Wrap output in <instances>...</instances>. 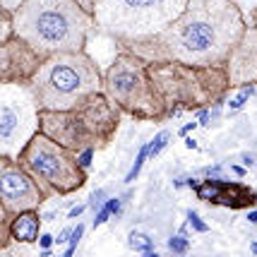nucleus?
<instances>
[{"instance_id": "f257e3e1", "label": "nucleus", "mask_w": 257, "mask_h": 257, "mask_svg": "<svg viewBox=\"0 0 257 257\" xmlns=\"http://www.w3.org/2000/svg\"><path fill=\"white\" fill-rule=\"evenodd\" d=\"M245 24V15L233 0H190L178 20L157 36L115 46L147 63L226 67Z\"/></svg>"}, {"instance_id": "f03ea898", "label": "nucleus", "mask_w": 257, "mask_h": 257, "mask_svg": "<svg viewBox=\"0 0 257 257\" xmlns=\"http://www.w3.org/2000/svg\"><path fill=\"white\" fill-rule=\"evenodd\" d=\"M12 29L41 58L84 53L96 32L94 17L75 0H24L12 15Z\"/></svg>"}, {"instance_id": "7ed1b4c3", "label": "nucleus", "mask_w": 257, "mask_h": 257, "mask_svg": "<svg viewBox=\"0 0 257 257\" xmlns=\"http://www.w3.org/2000/svg\"><path fill=\"white\" fill-rule=\"evenodd\" d=\"M120 120L123 111L106 96V91L91 94L67 111L39 113L41 133L72 154H82L84 149H106L120 130Z\"/></svg>"}, {"instance_id": "20e7f679", "label": "nucleus", "mask_w": 257, "mask_h": 257, "mask_svg": "<svg viewBox=\"0 0 257 257\" xmlns=\"http://www.w3.org/2000/svg\"><path fill=\"white\" fill-rule=\"evenodd\" d=\"M24 87L39 111H67L91 94L103 91V72L87 51L60 53L46 58Z\"/></svg>"}, {"instance_id": "39448f33", "label": "nucleus", "mask_w": 257, "mask_h": 257, "mask_svg": "<svg viewBox=\"0 0 257 257\" xmlns=\"http://www.w3.org/2000/svg\"><path fill=\"white\" fill-rule=\"evenodd\" d=\"M149 79L164 106V120L178 113L214 106L231 91L226 67H197L183 63H149Z\"/></svg>"}, {"instance_id": "423d86ee", "label": "nucleus", "mask_w": 257, "mask_h": 257, "mask_svg": "<svg viewBox=\"0 0 257 257\" xmlns=\"http://www.w3.org/2000/svg\"><path fill=\"white\" fill-rule=\"evenodd\" d=\"M190 0H96L94 27L115 44L157 36L178 20Z\"/></svg>"}, {"instance_id": "0eeeda50", "label": "nucleus", "mask_w": 257, "mask_h": 257, "mask_svg": "<svg viewBox=\"0 0 257 257\" xmlns=\"http://www.w3.org/2000/svg\"><path fill=\"white\" fill-rule=\"evenodd\" d=\"M103 91L130 118L164 120V106L149 79V63L130 51L118 48L113 63L103 70Z\"/></svg>"}, {"instance_id": "6e6552de", "label": "nucleus", "mask_w": 257, "mask_h": 257, "mask_svg": "<svg viewBox=\"0 0 257 257\" xmlns=\"http://www.w3.org/2000/svg\"><path fill=\"white\" fill-rule=\"evenodd\" d=\"M20 166L32 173L41 190L53 197V195H72L82 190L89 180V171L79 166L77 154L58 145L41 130L29 140V145L22 149L17 157Z\"/></svg>"}, {"instance_id": "1a4fd4ad", "label": "nucleus", "mask_w": 257, "mask_h": 257, "mask_svg": "<svg viewBox=\"0 0 257 257\" xmlns=\"http://www.w3.org/2000/svg\"><path fill=\"white\" fill-rule=\"evenodd\" d=\"M39 108L22 84H0V157L17 159L39 133Z\"/></svg>"}, {"instance_id": "9d476101", "label": "nucleus", "mask_w": 257, "mask_h": 257, "mask_svg": "<svg viewBox=\"0 0 257 257\" xmlns=\"http://www.w3.org/2000/svg\"><path fill=\"white\" fill-rule=\"evenodd\" d=\"M48 195L41 190L32 173L20 166L17 159L0 157V224H3V243L8 235L10 221L22 212H34L39 209Z\"/></svg>"}, {"instance_id": "9b49d317", "label": "nucleus", "mask_w": 257, "mask_h": 257, "mask_svg": "<svg viewBox=\"0 0 257 257\" xmlns=\"http://www.w3.org/2000/svg\"><path fill=\"white\" fill-rule=\"evenodd\" d=\"M46 58H41L20 36H10L0 44V84H27L39 72Z\"/></svg>"}, {"instance_id": "f8f14e48", "label": "nucleus", "mask_w": 257, "mask_h": 257, "mask_svg": "<svg viewBox=\"0 0 257 257\" xmlns=\"http://www.w3.org/2000/svg\"><path fill=\"white\" fill-rule=\"evenodd\" d=\"M245 20L247 24L245 32H243V39L235 46L233 56L226 65L231 91L240 89L245 84H257V8Z\"/></svg>"}, {"instance_id": "ddd939ff", "label": "nucleus", "mask_w": 257, "mask_h": 257, "mask_svg": "<svg viewBox=\"0 0 257 257\" xmlns=\"http://www.w3.org/2000/svg\"><path fill=\"white\" fill-rule=\"evenodd\" d=\"M192 192L200 200L226 207V209H233V212L257 207V190L245 185V183H238V180L233 183V180L224 178H204L192 188Z\"/></svg>"}, {"instance_id": "4468645a", "label": "nucleus", "mask_w": 257, "mask_h": 257, "mask_svg": "<svg viewBox=\"0 0 257 257\" xmlns=\"http://www.w3.org/2000/svg\"><path fill=\"white\" fill-rule=\"evenodd\" d=\"M39 233H41V216H39L36 209L17 214L8 226V235L17 243H36L41 238Z\"/></svg>"}, {"instance_id": "2eb2a0df", "label": "nucleus", "mask_w": 257, "mask_h": 257, "mask_svg": "<svg viewBox=\"0 0 257 257\" xmlns=\"http://www.w3.org/2000/svg\"><path fill=\"white\" fill-rule=\"evenodd\" d=\"M120 204H123V202L118 200V197H111V200L103 202V207H101L99 212H96L94 226H103V224H106V221H108V219L113 216V214H120V209H123Z\"/></svg>"}, {"instance_id": "dca6fc26", "label": "nucleus", "mask_w": 257, "mask_h": 257, "mask_svg": "<svg viewBox=\"0 0 257 257\" xmlns=\"http://www.w3.org/2000/svg\"><path fill=\"white\" fill-rule=\"evenodd\" d=\"M147 159H152V147H149V142L140 147V152H137V159H135L133 168H130V171H127V176H125V183H133V180L140 176V171H142V166H145Z\"/></svg>"}, {"instance_id": "f3484780", "label": "nucleus", "mask_w": 257, "mask_h": 257, "mask_svg": "<svg viewBox=\"0 0 257 257\" xmlns=\"http://www.w3.org/2000/svg\"><path fill=\"white\" fill-rule=\"evenodd\" d=\"M127 245L133 250H137V252H154V245H152L149 235H145L142 231H133L127 235Z\"/></svg>"}, {"instance_id": "a211bd4d", "label": "nucleus", "mask_w": 257, "mask_h": 257, "mask_svg": "<svg viewBox=\"0 0 257 257\" xmlns=\"http://www.w3.org/2000/svg\"><path fill=\"white\" fill-rule=\"evenodd\" d=\"M255 91H257V84H245V87H240V89H238V94L228 101V108H231V111H240V108L245 106V101L250 99Z\"/></svg>"}, {"instance_id": "6ab92c4d", "label": "nucleus", "mask_w": 257, "mask_h": 257, "mask_svg": "<svg viewBox=\"0 0 257 257\" xmlns=\"http://www.w3.org/2000/svg\"><path fill=\"white\" fill-rule=\"evenodd\" d=\"M168 140H171V133H168V130H161V133H157V137L149 142V147H152V159L159 157V154L166 149V147H168Z\"/></svg>"}, {"instance_id": "aec40b11", "label": "nucleus", "mask_w": 257, "mask_h": 257, "mask_svg": "<svg viewBox=\"0 0 257 257\" xmlns=\"http://www.w3.org/2000/svg\"><path fill=\"white\" fill-rule=\"evenodd\" d=\"M188 247H190V243H188V238L185 235H173L171 240H168V250L171 252H176V255H185L188 252Z\"/></svg>"}, {"instance_id": "412c9836", "label": "nucleus", "mask_w": 257, "mask_h": 257, "mask_svg": "<svg viewBox=\"0 0 257 257\" xmlns=\"http://www.w3.org/2000/svg\"><path fill=\"white\" fill-rule=\"evenodd\" d=\"M24 5V0H0V12L3 15H15Z\"/></svg>"}, {"instance_id": "4be33fe9", "label": "nucleus", "mask_w": 257, "mask_h": 257, "mask_svg": "<svg viewBox=\"0 0 257 257\" xmlns=\"http://www.w3.org/2000/svg\"><path fill=\"white\" fill-rule=\"evenodd\" d=\"M188 224H190L192 228L197 231V233H207V231H209V226L204 224V221H202V219L195 212H188Z\"/></svg>"}, {"instance_id": "5701e85b", "label": "nucleus", "mask_w": 257, "mask_h": 257, "mask_svg": "<svg viewBox=\"0 0 257 257\" xmlns=\"http://www.w3.org/2000/svg\"><path fill=\"white\" fill-rule=\"evenodd\" d=\"M75 228H77V224L65 226V228L56 235V245H65V243H70V238H72V233H75Z\"/></svg>"}, {"instance_id": "b1692460", "label": "nucleus", "mask_w": 257, "mask_h": 257, "mask_svg": "<svg viewBox=\"0 0 257 257\" xmlns=\"http://www.w3.org/2000/svg\"><path fill=\"white\" fill-rule=\"evenodd\" d=\"M101 200H106V192H103V190L91 192V197L87 200V207H91V209H96V212H99L101 207H103V202H101Z\"/></svg>"}, {"instance_id": "393cba45", "label": "nucleus", "mask_w": 257, "mask_h": 257, "mask_svg": "<svg viewBox=\"0 0 257 257\" xmlns=\"http://www.w3.org/2000/svg\"><path fill=\"white\" fill-rule=\"evenodd\" d=\"M94 152H96V149H84L82 154H77L79 166L84 168V171H89V168H91V161H94Z\"/></svg>"}, {"instance_id": "a878e982", "label": "nucleus", "mask_w": 257, "mask_h": 257, "mask_svg": "<svg viewBox=\"0 0 257 257\" xmlns=\"http://www.w3.org/2000/svg\"><path fill=\"white\" fill-rule=\"evenodd\" d=\"M195 113H197V123H200L202 127H207V125H209V118H212V106L200 108V111H195Z\"/></svg>"}, {"instance_id": "bb28decb", "label": "nucleus", "mask_w": 257, "mask_h": 257, "mask_svg": "<svg viewBox=\"0 0 257 257\" xmlns=\"http://www.w3.org/2000/svg\"><path fill=\"white\" fill-rule=\"evenodd\" d=\"M204 178H221V166H207L200 171Z\"/></svg>"}, {"instance_id": "cd10ccee", "label": "nucleus", "mask_w": 257, "mask_h": 257, "mask_svg": "<svg viewBox=\"0 0 257 257\" xmlns=\"http://www.w3.org/2000/svg\"><path fill=\"white\" fill-rule=\"evenodd\" d=\"M39 245H41V250H51V247L56 245V238L51 233H44L41 238H39Z\"/></svg>"}, {"instance_id": "c85d7f7f", "label": "nucleus", "mask_w": 257, "mask_h": 257, "mask_svg": "<svg viewBox=\"0 0 257 257\" xmlns=\"http://www.w3.org/2000/svg\"><path fill=\"white\" fill-rule=\"evenodd\" d=\"M197 125H200L197 120H192V123H185V125H183V127L178 130V137H183V140H185V137H190V133L195 130V127H197Z\"/></svg>"}, {"instance_id": "c756f323", "label": "nucleus", "mask_w": 257, "mask_h": 257, "mask_svg": "<svg viewBox=\"0 0 257 257\" xmlns=\"http://www.w3.org/2000/svg\"><path fill=\"white\" fill-rule=\"evenodd\" d=\"M75 3H77V5H82V8H84V10H87L91 17H94V10H96V0H75Z\"/></svg>"}, {"instance_id": "7c9ffc66", "label": "nucleus", "mask_w": 257, "mask_h": 257, "mask_svg": "<svg viewBox=\"0 0 257 257\" xmlns=\"http://www.w3.org/2000/svg\"><path fill=\"white\" fill-rule=\"evenodd\" d=\"M84 209H87V202H84V204H75V207L67 212V219H77L79 214H84Z\"/></svg>"}, {"instance_id": "2f4dec72", "label": "nucleus", "mask_w": 257, "mask_h": 257, "mask_svg": "<svg viewBox=\"0 0 257 257\" xmlns=\"http://www.w3.org/2000/svg\"><path fill=\"white\" fill-rule=\"evenodd\" d=\"M233 173L238 176V178H243V176L247 173V168H243V166H233Z\"/></svg>"}, {"instance_id": "473e14b6", "label": "nucleus", "mask_w": 257, "mask_h": 257, "mask_svg": "<svg viewBox=\"0 0 257 257\" xmlns=\"http://www.w3.org/2000/svg\"><path fill=\"white\" fill-rule=\"evenodd\" d=\"M247 221H250V224H257V209H250V212H247Z\"/></svg>"}, {"instance_id": "72a5a7b5", "label": "nucleus", "mask_w": 257, "mask_h": 257, "mask_svg": "<svg viewBox=\"0 0 257 257\" xmlns=\"http://www.w3.org/2000/svg\"><path fill=\"white\" fill-rule=\"evenodd\" d=\"M185 147H188V149H197V142H195L192 137H185Z\"/></svg>"}, {"instance_id": "f704fd0d", "label": "nucleus", "mask_w": 257, "mask_h": 257, "mask_svg": "<svg viewBox=\"0 0 257 257\" xmlns=\"http://www.w3.org/2000/svg\"><path fill=\"white\" fill-rule=\"evenodd\" d=\"M180 235H185V238H188V224L180 226Z\"/></svg>"}, {"instance_id": "c9c22d12", "label": "nucleus", "mask_w": 257, "mask_h": 257, "mask_svg": "<svg viewBox=\"0 0 257 257\" xmlns=\"http://www.w3.org/2000/svg\"><path fill=\"white\" fill-rule=\"evenodd\" d=\"M250 250H252V255H257V240L252 243V245H250Z\"/></svg>"}, {"instance_id": "e433bc0d", "label": "nucleus", "mask_w": 257, "mask_h": 257, "mask_svg": "<svg viewBox=\"0 0 257 257\" xmlns=\"http://www.w3.org/2000/svg\"><path fill=\"white\" fill-rule=\"evenodd\" d=\"M142 257H159V255H157V252H145Z\"/></svg>"}, {"instance_id": "4c0bfd02", "label": "nucleus", "mask_w": 257, "mask_h": 257, "mask_svg": "<svg viewBox=\"0 0 257 257\" xmlns=\"http://www.w3.org/2000/svg\"><path fill=\"white\" fill-rule=\"evenodd\" d=\"M255 190H257V188H255Z\"/></svg>"}]
</instances>
